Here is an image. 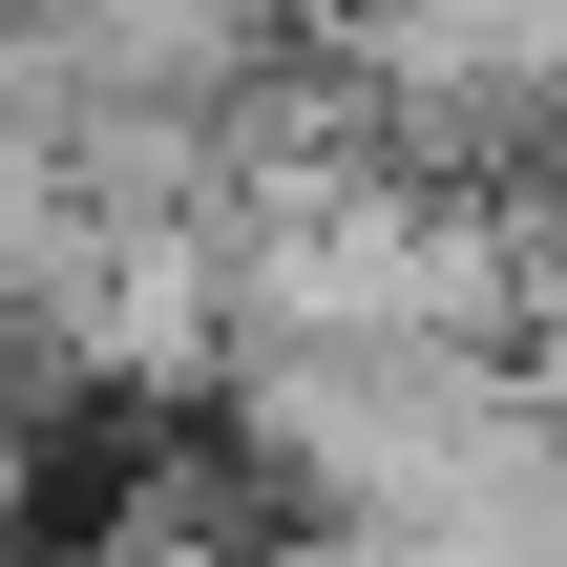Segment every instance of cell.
<instances>
[{"mask_svg": "<svg viewBox=\"0 0 567 567\" xmlns=\"http://www.w3.org/2000/svg\"><path fill=\"white\" fill-rule=\"evenodd\" d=\"M0 567H21V400H0Z\"/></svg>", "mask_w": 567, "mask_h": 567, "instance_id": "1", "label": "cell"}]
</instances>
